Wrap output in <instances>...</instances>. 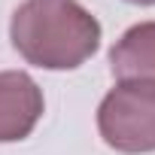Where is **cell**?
I'll list each match as a JSON object with an SVG mask.
<instances>
[{
	"label": "cell",
	"instance_id": "obj_3",
	"mask_svg": "<svg viewBox=\"0 0 155 155\" xmlns=\"http://www.w3.org/2000/svg\"><path fill=\"white\" fill-rule=\"evenodd\" d=\"M43 116V91L21 70L0 73V143L25 140Z\"/></svg>",
	"mask_w": 155,
	"mask_h": 155
},
{
	"label": "cell",
	"instance_id": "obj_2",
	"mask_svg": "<svg viewBox=\"0 0 155 155\" xmlns=\"http://www.w3.org/2000/svg\"><path fill=\"white\" fill-rule=\"evenodd\" d=\"M97 128L116 152H155V85L119 82L97 107Z\"/></svg>",
	"mask_w": 155,
	"mask_h": 155
},
{
	"label": "cell",
	"instance_id": "obj_5",
	"mask_svg": "<svg viewBox=\"0 0 155 155\" xmlns=\"http://www.w3.org/2000/svg\"><path fill=\"white\" fill-rule=\"evenodd\" d=\"M128 3H137V6H155V0H128Z\"/></svg>",
	"mask_w": 155,
	"mask_h": 155
},
{
	"label": "cell",
	"instance_id": "obj_1",
	"mask_svg": "<svg viewBox=\"0 0 155 155\" xmlns=\"http://www.w3.org/2000/svg\"><path fill=\"white\" fill-rule=\"evenodd\" d=\"M9 37L28 64L73 70L101 46V21L76 0H25L12 12Z\"/></svg>",
	"mask_w": 155,
	"mask_h": 155
},
{
	"label": "cell",
	"instance_id": "obj_4",
	"mask_svg": "<svg viewBox=\"0 0 155 155\" xmlns=\"http://www.w3.org/2000/svg\"><path fill=\"white\" fill-rule=\"evenodd\" d=\"M110 70L119 82L155 85V21H140L110 49Z\"/></svg>",
	"mask_w": 155,
	"mask_h": 155
}]
</instances>
